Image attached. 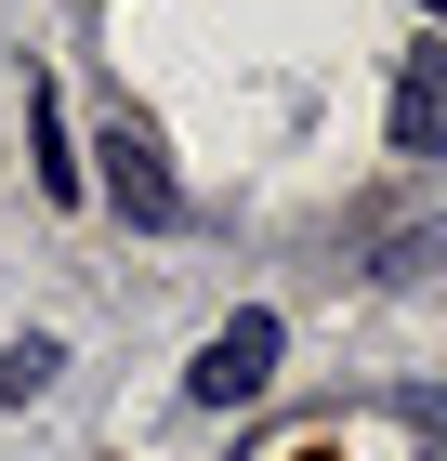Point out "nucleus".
<instances>
[{
	"label": "nucleus",
	"mask_w": 447,
	"mask_h": 461,
	"mask_svg": "<svg viewBox=\"0 0 447 461\" xmlns=\"http://www.w3.org/2000/svg\"><path fill=\"white\" fill-rule=\"evenodd\" d=\"M105 198H119L132 224H184V185H172V158H158V145H145L132 119L105 132Z\"/></svg>",
	"instance_id": "obj_2"
},
{
	"label": "nucleus",
	"mask_w": 447,
	"mask_h": 461,
	"mask_svg": "<svg viewBox=\"0 0 447 461\" xmlns=\"http://www.w3.org/2000/svg\"><path fill=\"white\" fill-rule=\"evenodd\" d=\"M184 383H198L210 409H250V395L276 383V317H264V303H250V317H224V330L198 343V369H184Z\"/></svg>",
	"instance_id": "obj_1"
},
{
	"label": "nucleus",
	"mask_w": 447,
	"mask_h": 461,
	"mask_svg": "<svg viewBox=\"0 0 447 461\" xmlns=\"http://www.w3.org/2000/svg\"><path fill=\"white\" fill-rule=\"evenodd\" d=\"M53 369H67V356L40 343V330H27V343H0V409H27V395H53Z\"/></svg>",
	"instance_id": "obj_4"
},
{
	"label": "nucleus",
	"mask_w": 447,
	"mask_h": 461,
	"mask_svg": "<svg viewBox=\"0 0 447 461\" xmlns=\"http://www.w3.org/2000/svg\"><path fill=\"white\" fill-rule=\"evenodd\" d=\"M434 119H447V53H408V79H395V158H434Z\"/></svg>",
	"instance_id": "obj_3"
}]
</instances>
